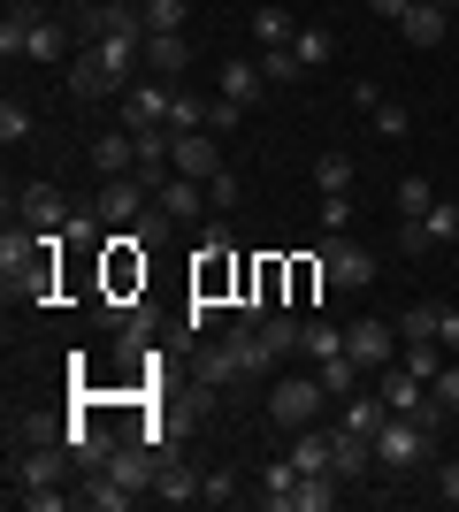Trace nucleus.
Wrapping results in <instances>:
<instances>
[{
  "label": "nucleus",
  "instance_id": "obj_18",
  "mask_svg": "<svg viewBox=\"0 0 459 512\" xmlns=\"http://www.w3.org/2000/svg\"><path fill=\"white\" fill-rule=\"evenodd\" d=\"M92 169H100V176H131V169H138V138H131V130L92 138Z\"/></svg>",
  "mask_w": 459,
  "mask_h": 512
},
{
  "label": "nucleus",
  "instance_id": "obj_21",
  "mask_svg": "<svg viewBox=\"0 0 459 512\" xmlns=\"http://www.w3.org/2000/svg\"><path fill=\"white\" fill-rule=\"evenodd\" d=\"M100 92H115V77L108 69H100V54H77V62H69V100H100Z\"/></svg>",
  "mask_w": 459,
  "mask_h": 512
},
{
  "label": "nucleus",
  "instance_id": "obj_53",
  "mask_svg": "<svg viewBox=\"0 0 459 512\" xmlns=\"http://www.w3.org/2000/svg\"><path fill=\"white\" fill-rule=\"evenodd\" d=\"M131 8H138V0H131Z\"/></svg>",
  "mask_w": 459,
  "mask_h": 512
},
{
  "label": "nucleus",
  "instance_id": "obj_37",
  "mask_svg": "<svg viewBox=\"0 0 459 512\" xmlns=\"http://www.w3.org/2000/svg\"><path fill=\"white\" fill-rule=\"evenodd\" d=\"M199 505H238V474H230V467L199 474Z\"/></svg>",
  "mask_w": 459,
  "mask_h": 512
},
{
  "label": "nucleus",
  "instance_id": "obj_20",
  "mask_svg": "<svg viewBox=\"0 0 459 512\" xmlns=\"http://www.w3.org/2000/svg\"><path fill=\"white\" fill-rule=\"evenodd\" d=\"M23 62H69V31L54 16L31 23V39H23Z\"/></svg>",
  "mask_w": 459,
  "mask_h": 512
},
{
  "label": "nucleus",
  "instance_id": "obj_8",
  "mask_svg": "<svg viewBox=\"0 0 459 512\" xmlns=\"http://www.w3.org/2000/svg\"><path fill=\"white\" fill-rule=\"evenodd\" d=\"M169 161H176V176H199V184L230 169L222 146H215V130H176V153H169Z\"/></svg>",
  "mask_w": 459,
  "mask_h": 512
},
{
  "label": "nucleus",
  "instance_id": "obj_1",
  "mask_svg": "<svg viewBox=\"0 0 459 512\" xmlns=\"http://www.w3.org/2000/svg\"><path fill=\"white\" fill-rule=\"evenodd\" d=\"M429 451H437V428H429V421H414V413H383V428H375V467H383V474L421 467Z\"/></svg>",
  "mask_w": 459,
  "mask_h": 512
},
{
  "label": "nucleus",
  "instance_id": "obj_46",
  "mask_svg": "<svg viewBox=\"0 0 459 512\" xmlns=\"http://www.w3.org/2000/svg\"><path fill=\"white\" fill-rule=\"evenodd\" d=\"M238 192H245V184H238V169L207 176V199H215V214H230V207H238Z\"/></svg>",
  "mask_w": 459,
  "mask_h": 512
},
{
  "label": "nucleus",
  "instance_id": "obj_45",
  "mask_svg": "<svg viewBox=\"0 0 459 512\" xmlns=\"http://www.w3.org/2000/svg\"><path fill=\"white\" fill-rule=\"evenodd\" d=\"M352 230V192H337V199H322V237H345Z\"/></svg>",
  "mask_w": 459,
  "mask_h": 512
},
{
  "label": "nucleus",
  "instance_id": "obj_13",
  "mask_svg": "<svg viewBox=\"0 0 459 512\" xmlns=\"http://www.w3.org/2000/svg\"><path fill=\"white\" fill-rule=\"evenodd\" d=\"M77 505H85V512H131L138 490H123L108 467H85V482H77Z\"/></svg>",
  "mask_w": 459,
  "mask_h": 512
},
{
  "label": "nucleus",
  "instance_id": "obj_9",
  "mask_svg": "<svg viewBox=\"0 0 459 512\" xmlns=\"http://www.w3.org/2000/svg\"><path fill=\"white\" fill-rule=\"evenodd\" d=\"M238 268H245V260L238 253H199L192 260V299H238Z\"/></svg>",
  "mask_w": 459,
  "mask_h": 512
},
{
  "label": "nucleus",
  "instance_id": "obj_27",
  "mask_svg": "<svg viewBox=\"0 0 459 512\" xmlns=\"http://www.w3.org/2000/svg\"><path fill=\"white\" fill-rule=\"evenodd\" d=\"M253 39H261V46H291V39H299V23H291L276 0H261V16H253Z\"/></svg>",
  "mask_w": 459,
  "mask_h": 512
},
{
  "label": "nucleus",
  "instance_id": "obj_32",
  "mask_svg": "<svg viewBox=\"0 0 459 512\" xmlns=\"http://www.w3.org/2000/svg\"><path fill=\"white\" fill-rule=\"evenodd\" d=\"M314 283H329V276H322V253H299V260H291V306L314 299Z\"/></svg>",
  "mask_w": 459,
  "mask_h": 512
},
{
  "label": "nucleus",
  "instance_id": "obj_29",
  "mask_svg": "<svg viewBox=\"0 0 459 512\" xmlns=\"http://www.w3.org/2000/svg\"><path fill=\"white\" fill-rule=\"evenodd\" d=\"M421 230H429V245H459V199H437L421 214Z\"/></svg>",
  "mask_w": 459,
  "mask_h": 512
},
{
  "label": "nucleus",
  "instance_id": "obj_17",
  "mask_svg": "<svg viewBox=\"0 0 459 512\" xmlns=\"http://www.w3.org/2000/svg\"><path fill=\"white\" fill-rule=\"evenodd\" d=\"M337 482H368L375 474V436H352V428H337Z\"/></svg>",
  "mask_w": 459,
  "mask_h": 512
},
{
  "label": "nucleus",
  "instance_id": "obj_4",
  "mask_svg": "<svg viewBox=\"0 0 459 512\" xmlns=\"http://www.w3.org/2000/svg\"><path fill=\"white\" fill-rule=\"evenodd\" d=\"M108 299L115 306L146 299V245L131 230H108Z\"/></svg>",
  "mask_w": 459,
  "mask_h": 512
},
{
  "label": "nucleus",
  "instance_id": "obj_12",
  "mask_svg": "<svg viewBox=\"0 0 459 512\" xmlns=\"http://www.w3.org/2000/svg\"><path fill=\"white\" fill-rule=\"evenodd\" d=\"M85 31H92V39H146V23H138L131 0H92V8H85Z\"/></svg>",
  "mask_w": 459,
  "mask_h": 512
},
{
  "label": "nucleus",
  "instance_id": "obj_25",
  "mask_svg": "<svg viewBox=\"0 0 459 512\" xmlns=\"http://www.w3.org/2000/svg\"><path fill=\"white\" fill-rule=\"evenodd\" d=\"M314 375H322L329 398H352V390H360V360H352V352H337V360H314Z\"/></svg>",
  "mask_w": 459,
  "mask_h": 512
},
{
  "label": "nucleus",
  "instance_id": "obj_19",
  "mask_svg": "<svg viewBox=\"0 0 459 512\" xmlns=\"http://www.w3.org/2000/svg\"><path fill=\"white\" fill-rule=\"evenodd\" d=\"M337 474H299V482H291V497H284V512H329L337 505Z\"/></svg>",
  "mask_w": 459,
  "mask_h": 512
},
{
  "label": "nucleus",
  "instance_id": "obj_22",
  "mask_svg": "<svg viewBox=\"0 0 459 512\" xmlns=\"http://www.w3.org/2000/svg\"><path fill=\"white\" fill-rule=\"evenodd\" d=\"M31 23H39V0H16L8 16H0V54L23 62V39H31Z\"/></svg>",
  "mask_w": 459,
  "mask_h": 512
},
{
  "label": "nucleus",
  "instance_id": "obj_3",
  "mask_svg": "<svg viewBox=\"0 0 459 512\" xmlns=\"http://www.w3.org/2000/svg\"><path fill=\"white\" fill-rule=\"evenodd\" d=\"M69 444H8V482L16 490H46V482H69Z\"/></svg>",
  "mask_w": 459,
  "mask_h": 512
},
{
  "label": "nucleus",
  "instance_id": "obj_31",
  "mask_svg": "<svg viewBox=\"0 0 459 512\" xmlns=\"http://www.w3.org/2000/svg\"><path fill=\"white\" fill-rule=\"evenodd\" d=\"M314 184H322V199L352 192V161H345V153H322V161H314Z\"/></svg>",
  "mask_w": 459,
  "mask_h": 512
},
{
  "label": "nucleus",
  "instance_id": "obj_38",
  "mask_svg": "<svg viewBox=\"0 0 459 512\" xmlns=\"http://www.w3.org/2000/svg\"><path fill=\"white\" fill-rule=\"evenodd\" d=\"M31 138V107L23 100H0V146H23Z\"/></svg>",
  "mask_w": 459,
  "mask_h": 512
},
{
  "label": "nucleus",
  "instance_id": "obj_34",
  "mask_svg": "<svg viewBox=\"0 0 459 512\" xmlns=\"http://www.w3.org/2000/svg\"><path fill=\"white\" fill-rule=\"evenodd\" d=\"M437 314H444L437 299H421V306H406V314H398V337H406V344H414V337H437Z\"/></svg>",
  "mask_w": 459,
  "mask_h": 512
},
{
  "label": "nucleus",
  "instance_id": "obj_5",
  "mask_svg": "<svg viewBox=\"0 0 459 512\" xmlns=\"http://www.w3.org/2000/svg\"><path fill=\"white\" fill-rule=\"evenodd\" d=\"M345 352H352L360 367H391L398 352H406V337H398V321L360 314V321H345Z\"/></svg>",
  "mask_w": 459,
  "mask_h": 512
},
{
  "label": "nucleus",
  "instance_id": "obj_10",
  "mask_svg": "<svg viewBox=\"0 0 459 512\" xmlns=\"http://www.w3.org/2000/svg\"><path fill=\"white\" fill-rule=\"evenodd\" d=\"M138 62L153 69V77H184V69H192V39H184V31H153V39H138Z\"/></svg>",
  "mask_w": 459,
  "mask_h": 512
},
{
  "label": "nucleus",
  "instance_id": "obj_14",
  "mask_svg": "<svg viewBox=\"0 0 459 512\" xmlns=\"http://www.w3.org/2000/svg\"><path fill=\"white\" fill-rule=\"evenodd\" d=\"M444 31H452V8H444V0H414L406 23H398V39H406V46H444Z\"/></svg>",
  "mask_w": 459,
  "mask_h": 512
},
{
  "label": "nucleus",
  "instance_id": "obj_30",
  "mask_svg": "<svg viewBox=\"0 0 459 512\" xmlns=\"http://www.w3.org/2000/svg\"><path fill=\"white\" fill-rule=\"evenodd\" d=\"M291 482H299V467H291V459H276V467H261V505H268V512H284Z\"/></svg>",
  "mask_w": 459,
  "mask_h": 512
},
{
  "label": "nucleus",
  "instance_id": "obj_44",
  "mask_svg": "<svg viewBox=\"0 0 459 512\" xmlns=\"http://www.w3.org/2000/svg\"><path fill=\"white\" fill-rule=\"evenodd\" d=\"M199 253H238V237H230V222H222V214H207V222H199Z\"/></svg>",
  "mask_w": 459,
  "mask_h": 512
},
{
  "label": "nucleus",
  "instance_id": "obj_51",
  "mask_svg": "<svg viewBox=\"0 0 459 512\" xmlns=\"http://www.w3.org/2000/svg\"><path fill=\"white\" fill-rule=\"evenodd\" d=\"M368 8H375L383 23H406V8H414V0H368Z\"/></svg>",
  "mask_w": 459,
  "mask_h": 512
},
{
  "label": "nucleus",
  "instance_id": "obj_2",
  "mask_svg": "<svg viewBox=\"0 0 459 512\" xmlns=\"http://www.w3.org/2000/svg\"><path fill=\"white\" fill-rule=\"evenodd\" d=\"M322 406H337V398L322 390V375H284V383L268 390V421L276 428H314Z\"/></svg>",
  "mask_w": 459,
  "mask_h": 512
},
{
  "label": "nucleus",
  "instance_id": "obj_7",
  "mask_svg": "<svg viewBox=\"0 0 459 512\" xmlns=\"http://www.w3.org/2000/svg\"><path fill=\"white\" fill-rule=\"evenodd\" d=\"M146 184H138V176H108V184H100V199H92V214H100V222H108V230H131L138 214H146Z\"/></svg>",
  "mask_w": 459,
  "mask_h": 512
},
{
  "label": "nucleus",
  "instance_id": "obj_11",
  "mask_svg": "<svg viewBox=\"0 0 459 512\" xmlns=\"http://www.w3.org/2000/svg\"><path fill=\"white\" fill-rule=\"evenodd\" d=\"M169 107H176V85H169V77L131 85V92H123V130H138V123H169Z\"/></svg>",
  "mask_w": 459,
  "mask_h": 512
},
{
  "label": "nucleus",
  "instance_id": "obj_15",
  "mask_svg": "<svg viewBox=\"0 0 459 512\" xmlns=\"http://www.w3.org/2000/svg\"><path fill=\"white\" fill-rule=\"evenodd\" d=\"M153 207L169 214V222H199V207H215V199H207V184H199V176H169V184L153 192Z\"/></svg>",
  "mask_w": 459,
  "mask_h": 512
},
{
  "label": "nucleus",
  "instance_id": "obj_41",
  "mask_svg": "<svg viewBox=\"0 0 459 512\" xmlns=\"http://www.w3.org/2000/svg\"><path fill=\"white\" fill-rule=\"evenodd\" d=\"M131 237L146 245V253H153V245H169V214H161V207H146V214L131 222Z\"/></svg>",
  "mask_w": 459,
  "mask_h": 512
},
{
  "label": "nucleus",
  "instance_id": "obj_26",
  "mask_svg": "<svg viewBox=\"0 0 459 512\" xmlns=\"http://www.w3.org/2000/svg\"><path fill=\"white\" fill-rule=\"evenodd\" d=\"M184 16H192V0H138V23H146V39H153V31H184Z\"/></svg>",
  "mask_w": 459,
  "mask_h": 512
},
{
  "label": "nucleus",
  "instance_id": "obj_40",
  "mask_svg": "<svg viewBox=\"0 0 459 512\" xmlns=\"http://www.w3.org/2000/svg\"><path fill=\"white\" fill-rule=\"evenodd\" d=\"M406 130H414L406 107H398V100H375V138H406Z\"/></svg>",
  "mask_w": 459,
  "mask_h": 512
},
{
  "label": "nucleus",
  "instance_id": "obj_42",
  "mask_svg": "<svg viewBox=\"0 0 459 512\" xmlns=\"http://www.w3.org/2000/svg\"><path fill=\"white\" fill-rule=\"evenodd\" d=\"M238 123H245V107H238V100H222V92H215V100H207V130H215V138H230Z\"/></svg>",
  "mask_w": 459,
  "mask_h": 512
},
{
  "label": "nucleus",
  "instance_id": "obj_35",
  "mask_svg": "<svg viewBox=\"0 0 459 512\" xmlns=\"http://www.w3.org/2000/svg\"><path fill=\"white\" fill-rule=\"evenodd\" d=\"M437 207V184L429 176H398V214H429Z\"/></svg>",
  "mask_w": 459,
  "mask_h": 512
},
{
  "label": "nucleus",
  "instance_id": "obj_39",
  "mask_svg": "<svg viewBox=\"0 0 459 512\" xmlns=\"http://www.w3.org/2000/svg\"><path fill=\"white\" fill-rule=\"evenodd\" d=\"M291 54H299V62L314 69V62H329V54H337V39H329L322 23H314V31H299V39H291Z\"/></svg>",
  "mask_w": 459,
  "mask_h": 512
},
{
  "label": "nucleus",
  "instance_id": "obj_43",
  "mask_svg": "<svg viewBox=\"0 0 459 512\" xmlns=\"http://www.w3.org/2000/svg\"><path fill=\"white\" fill-rule=\"evenodd\" d=\"M429 398H437L444 421H452V413H459V367H437V375H429Z\"/></svg>",
  "mask_w": 459,
  "mask_h": 512
},
{
  "label": "nucleus",
  "instance_id": "obj_36",
  "mask_svg": "<svg viewBox=\"0 0 459 512\" xmlns=\"http://www.w3.org/2000/svg\"><path fill=\"white\" fill-rule=\"evenodd\" d=\"M299 54H291V46H261V77H268V85H291V77H299Z\"/></svg>",
  "mask_w": 459,
  "mask_h": 512
},
{
  "label": "nucleus",
  "instance_id": "obj_23",
  "mask_svg": "<svg viewBox=\"0 0 459 512\" xmlns=\"http://www.w3.org/2000/svg\"><path fill=\"white\" fill-rule=\"evenodd\" d=\"M261 85H268V77H261V62H222V100L253 107V100H261Z\"/></svg>",
  "mask_w": 459,
  "mask_h": 512
},
{
  "label": "nucleus",
  "instance_id": "obj_48",
  "mask_svg": "<svg viewBox=\"0 0 459 512\" xmlns=\"http://www.w3.org/2000/svg\"><path fill=\"white\" fill-rule=\"evenodd\" d=\"M100 230H108L100 214H69V222H62V237H69V245H100Z\"/></svg>",
  "mask_w": 459,
  "mask_h": 512
},
{
  "label": "nucleus",
  "instance_id": "obj_24",
  "mask_svg": "<svg viewBox=\"0 0 459 512\" xmlns=\"http://www.w3.org/2000/svg\"><path fill=\"white\" fill-rule=\"evenodd\" d=\"M23 222H31V230H62V222H69L62 192H46V184H31V192H23Z\"/></svg>",
  "mask_w": 459,
  "mask_h": 512
},
{
  "label": "nucleus",
  "instance_id": "obj_49",
  "mask_svg": "<svg viewBox=\"0 0 459 512\" xmlns=\"http://www.w3.org/2000/svg\"><path fill=\"white\" fill-rule=\"evenodd\" d=\"M437 344H444V352H459V306H444V314H437Z\"/></svg>",
  "mask_w": 459,
  "mask_h": 512
},
{
  "label": "nucleus",
  "instance_id": "obj_6",
  "mask_svg": "<svg viewBox=\"0 0 459 512\" xmlns=\"http://www.w3.org/2000/svg\"><path fill=\"white\" fill-rule=\"evenodd\" d=\"M314 253H322V276L337 283V291H368V283H375V253H368V245H352V237H322Z\"/></svg>",
  "mask_w": 459,
  "mask_h": 512
},
{
  "label": "nucleus",
  "instance_id": "obj_47",
  "mask_svg": "<svg viewBox=\"0 0 459 512\" xmlns=\"http://www.w3.org/2000/svg\"><path fill=\"white\" fill-rule=\"evenodd\" d=\"M169 130H207V107H199L192 92H176V107H169Z\"/></svg>",
  "mask_w": 459,
  "mask_h": 512
},
{
  "label": "nucleus",
  "instance_id": "obj_33",
  "mask_svg": "<svg viewBox=\"0 0 459 512\" xmlns=\"http://www.w3.org/2000/svg\"><path fill=\"white\" fill-rule=\"evenodd\" d=\"M345 352V329L337 321H306V360H337Z\"/></svg>",
  "mask_w": 459,
  "mask_h": 512
},
{
  "label": "nucleus",
  "instance_id": "obj_52",
  "mask_svg": "<svg viewBox=\"0 0 459 512\" xmlns=\"http://www.w3.org/2000/svg\"><path fill=\"white\" fill-rule=\"evenodd\" d=\"M444 8H459V0H444Z\"/></svg>",
  "mask_w": 459,
  "mask_h": 512
},
{
  "label": "nucleus",
  "instance_id": "obj_50",
  "mask_svg": "<svg viewBox=\"0 0 459 512\" xmlns=\"http://www.w3.org/2000/svg\"><path fill=\"white\" fill-rule=\"evenodd\" d=\"M437 490H444V505H459V459H444V474H437Z\"/></svg>",
  "mask_w": 459,
  "mask_h": 512
},
{
  "label": "nucleus",
  "instance_id": "obj_28",
  "mask_svg": "<svg viewBox=\"0 0 459 512\" xmlns=\"http://www.w3.org/2000/svg\"><path fill=\"white\" fill-rule=\"evenodd\" d=\"M199 383H207V390L238 383V360H230V337H222V344H207V352H199Z\"/></svg>",
  "mask_w": 459,
  "mask_h": 512
},
{
  "label": "nucleus",
  "instance_id": "obj_16",
  "mask_svg": "<svg viewBox=\"0 0 459 512\" xmlns=\"http://www.w3.org/2000/svg\"><path fill=\"white\" fill-rule=\"evenodd\" d=\"M153 497L161 505H199V474L176 459V451H161V467H153Z\"/></svg>",
  "mask_w": 459,
  "mask_h": 512
}]
</instances>
